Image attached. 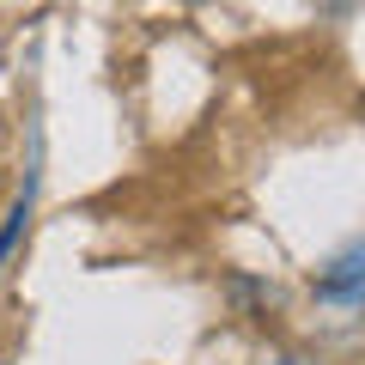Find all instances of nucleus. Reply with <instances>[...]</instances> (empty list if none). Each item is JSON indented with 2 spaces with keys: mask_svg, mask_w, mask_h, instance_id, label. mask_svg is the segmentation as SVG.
<instances>
[{
  "mask_svg": "<svg viewBox=\"0 0 365 365\" xmlns=\"http://www.w3.org/2000/svg\"><path fill=\"white\" fill-rule=\"evenodd\" d=\"M317 299H329V304H353V299H365V244L347 250V256H341L329 274H317Z\"/></svg>",
  "mask_w": 365,
  "mask_h": 365,
  "instance_id": "1",
  "label": "nucleus"
},
{
  "mask_svg": "<svg viewBox=\"0 0 365 365\" xmlns=\"http://www.w3.org/2000/svg\"><path fill=\"white\" fill-rule=\"evenodd\" d=\"M25 220H31V195H19L13 213H6V225H0V268H6V256H13V244H19V232H25Z\"/></svg>",
  "mask_w": 365,
  "mask_h": 365,
  "instance_id": "2",
  "label": "nucleus"
},
{
  "mask_svg": "<svg viewBox=\"0 0 365 365\" xmlns=\"http://www.w3.org/2000/svg\"><path fill=\"white\" fill-rule=\"evenodd\" d=\"M280 365H304V359H280Z\"/></svg>",
  "mask_w": 365,
  "mask_h": 365,
  "instance_id": "3",
  "label": "nucleus"
}]
</instances>
